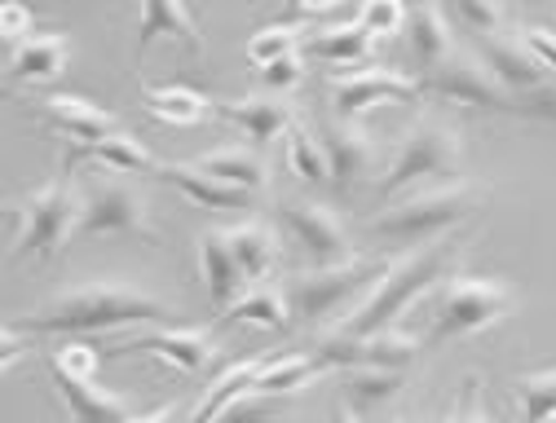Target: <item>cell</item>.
Masks as SVG:
<instances>
[{"label":"cell","instance_id":"1","mask_svg":"<svg viewBox=\"0 0 556 423\" xmlns=\"http://www.w3.org/2000/svg\"><path fill=\"white\" fill-rule=\"evenodd\" d=\"M147 322H181V309L164 296L137 287V282H76L58 292L40 309L14 318L18 335H93L119 326H147Z\"/></svg>","mask_w":556,"mask_h":423},{"label":"cell","instance_id":"2","mask_svg":"<svg viewBox=\"0 0 556 423\" xmlns=\"http://www.w3.org/2000/svg\"><path fill=\"white\" fill-rule=\"evenodd\" d=\"M459 239H438V243H429V247H420V252H406V256H397L393 260V269H389V278L380 282V287L358 305V309H350L340 322H336V331H344V335H354V339H371V335H380V331H393V322L420 300L425 292L433 296L442 282H446V269L455 265V256H459Z\"/></svg>","mask_w":556,"mask_h":423},{"label":"cell","instance_id":"3","mask_svg":"<svg viewBox=\"0 0 556 423\" xmlns=\"http://www.w3.org/2000/svg\"><path fill=\"white\" fill-rule=\"evenodd\" d=\"M485 190L472 185V181H451V185H433V190H420L402 203H389L380 217L367 221V234L384 247H410L420 252L429 243H438L442 234H451L455 226H464L472 211L481 207Z\"/></svg>","mask_w":556,"mask_h":423},{"label":"cell","instance_id":"4","mask_svg":"<svg viewBox=\"0 0 556 423\" xmlns=\"http://www.w3.org/2000/svg\"><path fill=\"white\" fill-rule=\"evenodd\" d=\"M517 305H521V296H517L513 282H504V278L451 273L442 287L429 296V335H425V348L491 331L508 313H517Z\"/></svg>","mask_w":556,"mask_h":423},{"label":"cell","instance_id":"5","mask_svg":"<svg viewBox=\"0 0 556 423\" xmlns=\"http://www.w3.org/2000/svg\"><path fill=\"white\" fill-rule=\"evenodd\" d=\"M76 221H80V194H76L72 177L58 172L40 190H31L23 203H5L10 260H27V256L45 260V256L62 252L76 239Z\"/></svg>","mask_w":556,"mask_h":423},{"label":"cell","instance_id":"6","mask_svg":"<svg viewBox=\"0 0 556 423\" xmlns=\"http://www.w3.org/2000/svg\"><path fill=\"white\" fill-rule=\"evenodd\" d=\"M464 146H459V132L451 124H438V119H420L410 124L376 181V198L389 203L397 198L402 190L420 185V181H438V185H451V181H464Z\"/></svg>","mask_w":556,"mask_h":423},{"label":"cell","instance_id":"7","mask_svg":"<svg viewBox=\"0 0 556 423\" xmlns=\"http://www.w3.org/2000/svg\"><path fill=\"white\" fill-rule=\"evenodd\" d=\"M397 256H354L350 265H331V269H301L283 296L292 309V322L301 326H318L331 322L344 305H354L358 296H371L380 282L389 278ZM358 309V305H354Z\"/></svg>","mask_w":556,"mask_h":423},{"label":"cell","instance_id":"8","mask_svg":"<svg viewBox=\"0 0 556 423\" xmlns=\"http://www.w3.org/2000/svg\"><path fill=\"white\" fill-rule=\"evenodd\" d=\"M76 239H132V243H160L151 203L142 185L132 181H98L93 190L80 194V221Z\"/></svg>","mask_w":556,"mask_h":423},{"label":"cell","instance_id":"9","mask_svg":"<svg viewBox=\"0 0 556 423\" xmlns=\"http://www.w3.org/2000/svg\"><path fill=\"white\" fill-rule=\"evenodd\" d=\"M425 93L446 102V106H464V111H504V115H517V98L485 70L481 57L472 53H451L438 70L420 76Z\"/></svg>","mask_w":556,"mask_h":423},{"label":"cell","instance_id":"10","mask_svg":"<svg viewBox=\"0 0 556 423\" xmlns=\"http://www.w3.org/2000/svg\"><path fill=\"white\" fill-rule=\"evenodd\" d=\"M278 221L288 226V234L296 239V247L305 252L309 269H331V265H350L358 252H354V239L344 230V221L336 217L331 207L314 203V198H288L278 207Z\"/></svg>","mask_w":556,"mask_h":423},{"label":"cell","instance_id":"11","mask_svg":"<svg viewBox=\"0 0 556 423\" xmlns=\"http://www.w3.org/2000/svg\"><path fill=\"white\" fill-rule=\"evenodd\" d=\"M137 352H151V358H160L164 367H173L181 375H199L217 358V335L207 326H160V331L115 339L106 348V358H137Z\"/></svg>","mask_w":556,"mask_h":423},{"label":"cell","instance_id":"12","mask_svg":"<svg viewBox=\"0 0 556 423\" xmlns=\"http://www.w3.org/2000/svg\"><path fill=\"white\" fill-rule=\"evenodd\" d=\"M420 93H425V85L402 76L393 66H363V70H344L331 85V111L340 124H354L384 102H415Z\"/></svg>","mask_w":556,"mask_h":423},{"label":"cell","instance_id":"13","mask_svg":"<svg viewBox=\"0 0 556 423\" xmlns=\"http://www.w3.org/2000/svg\"><path fill=\"white\" fill-rule=\"evenodd\" d=\"M481 62H485V70H491V76H495L513 98L552 85V76L539 66V57L526 49V40H521L517 31H513V36H481Z\"/></svg>","mask_w":556,"mask_h":423},{"label":"cell","instance_id":"14","mask_svg":"<svg viewBox=\"0 0 556 423\" xmlns=\"http://www.w3.org/2000/svg\"><path fill=\"white\" fill-rule=\"evenodd\" d=\"M40 115H45L66 141H72V146H98V141L124 132L111 111H102V106H93V102H85V98H76V93H49V98L40 102Z\"/></svg>","mask_w":556,"mask_h":423},{"label":"cell","instance_id":"15","mask_svg":"<svg viewBox=\"0 0 556 423\" xmlns=\"http://www.w3.org/2000/svg\"><path fill=\"white\" fill-rule=\"evenodd\" d=\"M66 57H72V36L62 31H45V36H31L23 44L10 49L5 57V85L10 89H27V85H49L66 70Z\"/></svg>","mask_w":556,"mask_h":423},{"label":"cell","instance_id":"16","mask_svg":"<svg viewBox=\"0 0 556 423\" xmlns=\"http://www.w3.org/2000/svg\"><path fill=\"white\" fill-rule=\"evenodd\" d=\"M80 164H102L111 172H128V177H142V172H160V159L151 155V146L142 137H132V132H115L106 141H98V146H66L62 155V172L72 177Z\"/></svg>","mask_w":556,"mask_h":423},{"label":"cell","instance_id":"17","mask_svg":"<svg viewBox=\"0 0 556 423\" xmlns=\"http://www.w3.org/2000/svg\"><path fill=\"white\" fill-rule=\"evenodd\" d=\"M155 40H181L190 53L203 57V31L194 23V14L181 0H147L142 5V23H137V53H132V70H142V57Z\"/></svg>","mask_w":556,"mask_h":423},{"label":"cell","instance_id":"18","mask_svg":"<svg viewBox=\"0 0 556 423\" xmlns=\"http://www.w3.org/2000/svg\"><path fill=\"white\" fill-rule=\"evenodd\" d=\"M323 137V146H327V164H331V185L340 190H354L358 181L371 177L376 168V146H371V137L358 128V124H331Z\"/></svg>","mask_w":556,"mask_h":423},{"label":"cell","instance_id":"19","mask_svg":"<svg viewBox=\"0 0 556 423\" xmlns=\"http://www.w3.org/2000/svg\"><path fill=\"white\" fill-rule=\"evenodd\" d=\"M194 252H199V269H203V287H207V300L217 305V313H226L235 300H239V287H243V269L230 252V239L226 230H203L194 239Z\"/></svg>","mask_w":556,"mask_h":423},{"label":"cell","instance_id":"20","mask_svg":"<svg viewBox=\"0 0 556 423\" xmlns=\"http://www.w3.org/2000/svg\"><path fill=\"white\" fill-rule=\"evenodd\" d=\"M217 115L230 119V124H239L256 151L269 146V141H278V137H288L296 128L292 106L269 98V93H252V98H239V102H217Z\"/></svg>","mask_w":556,"mask_h":423},{"label":"cell","instance_id":"21","mask_svg":"<svg viewBox=\"0 0 556 423\" xmlns=\"http://www.w3.org/2000/svg\"><path fill=\"white\" fill-rule=\"evenodd\" d=\"M155 177H160L164 185L181 190L190 203H199V207H207V211H252V207H256V194H248V190H239V185H226V181H217V177H207V172H199L194 164H160Z\"/></svg>","mask_w":556,"mask_h":423},{"label":"cell","instance_id":"22","mask_svg":"<svg viewBox=\"0 0 556 423\" xmlns=\"http://www.w3.org/2000/svg\"><path fill=\"white\" fill-rule=\"evenodd\" d=\"M53 384L72 410V423H132V406L119 401L115 393H106L98 380H85V375H62L53 371Z\"/></svg>","mask_w":556,"mask_h":423},{"label":"cell","instance_id":"23","mask_svg":"<svg viewBox=\"0 0 556 423\" xmlns=\"http://www.w3.org/2000/svg\"><path fill=\"white\" fill-rule=\"evenodd\" d=\"M269 362V352H256V358H243V362H235V367H226L213 384L203 388V397L190 406V419L186 423H217L239 397H248L252 393V384H256V375H261V367Z\"/></svg>","mask_w":556,"mask_h":423},{"label":"cell","instance_id":"24","mask_svg":"<svg viewBox=\"0 0 556 423\" xmlns=\"http://www.w3.org/2000/svg\"><path fill=\"white\" fill-rule=\"evenodd\" d=\"M137 93H142V102L151 106V115L160 124H177V128H194V124H207L217 111L213 98H203L199 89L190 85H147V80H137Z\"/></svg>","mask_w":556,"mask_h":423},{"label":"cell","instance_id":"25","mask_svg":"<svg viewBox=\"0 0 556 423\" xmlns=\"http://www.w3.org/2000/svg\"><path fill=\"white\" fill-rule=\"evenodd\" d=\"M318 375H327V367L314 358V352H269V362L261 367V375H256L252 393L288 401V397L305 393Z\"/></svg>","mask_w":556,"mask_h":423},{"label":"cell","instance_id":"26","mask_svg":"<svg viewBox=\"0 0 556 423\" xmlns=\"http://www.w3.org/2000/svg\"><path fill=\"white\" fill-rule=\"evenodd\" d=\"M194 168L226 181V185H239L248 194H261L265 181H269V164H265V155L256 146H217V151L199 155Z\"/></svg>","mask_w":556,"mask_h":423},{"label":"cell","instance_id":"27","mask_svg":"<svg viewBox=\"0 0 556 423\" xmlns=\"http://www.w3.org/2000/svg\"><path fill=\"white\" fill-rule=\"evenodd\" d=\"M406 36H410V53L420 57V66H425V76L438 70L455 53V31H451V23H446V14L438 5H410Z\"/></svg>","mask_w":556,"mask_h":423},{"label":"cell","instance_id":"28","mask_svg":"<svg viewBox=\"0 0 556 423\" xmlns=\"http://www.w3.org/2000/svg\"><path fill=\"white\" fill-rule=\"evenodd\" d=\"M226 239H230V252H235V260L243 269V282L265 287V278L278 265V234L265 221H243V226L226 230Z\"/></svg>","mask_w":556,"mask_h":423},{"label":"cell","instance_id":"29","mask_svg":"<svg viewBox=\"0 0 556 423\" xmlns=\"http://www.w3.org/2000/svg\"><path fill=\"white\" fill-rule=\"evenodd\" d=\"M371 36H367V27L358 23V14L354 18H340V23H331V27H318V31H309L305 36V53L309 57H323V62H336V66H354V62H363L367 53H371Z\"/></svg>","mask_w":556,"mask_h":423},{"label":"cell","instance_id":"30","mask_svg":"<svg viewBox=\"0 0 556 423\" xmlns=\"http://www.w3.org/2000/svg\"><path fill=\"white\" fill-rule=\"evenodd\" d=\"M230 322H252V326H269V331H288L292 326V309H288V296L283 287H248L226 313H217V326H230Z\"/></svg>","mask_w":556,"mask_h":423},{"label":"cell","instance_id":"31","mask_svg":"<svg viewBox=\"0 0 556 423\" xmlns=\"http://www.w3.org/2000/svg\"><path fill=\"white\" fill-rule=\"evenodd\" d=\"M406 388V371H376V367H358V371H344L340 375V393L350 410H376L384 401H393Z\"/></svg>","mask_w":556,"mask_h":423},{"label":"cell","instance_id":"32","mask_svg":"<svg viewBox=\"0 0 556 423\" xmlns=\"http://www.w3.org/2000/svg\"><path fill=\"white\" fill-rule=\"evenodd\" d=\"M425 352V339H415L406 331H380L371 339H363V367H376V371H410L420 362Z\"/></svg>","mask_w":556,"mask_h":423},{"label":"cell","instance_id":"33","mask_svg":"<svg viewBox=\"0 0 556 423\" xmlns=\"http://www.w3.org/2000/svg\"><path fill=\"white\" fill-rule=\"evenodd\" d=\"M288 168H292L301 181H309V185H323V181H331L327 146H323V137H318L314 128L296 124V128L288 132Z\"/></svg>","mask_w":556,"mask_h":423},{"label":"cell","instance_id":"34","mask_svg":"<svg viewBox=\"0 0 556 423\" xmlns=\"http://www.w3.org/2000/svg\"><path fill=\"white\" fill-rule=\"evenodd\" d=\"M301 44H305V31L296 23H269L248 40V57L261 70V66H269L278 57H288V53H301Z\"/></svg>","mask_w":556,"mask_h":423},{"label":"cell","instance_id":"35","mask_svg":"<svg viewBox=\"0 0 556 423\" xmlns=\"http://www.w3.org/2000/svg\"><path fill=\"white\" fill-rule=\"evenodd\" d=\"M517 397L526 406V423H552L556 419V367L521 375L517 380Z\"/></svg>","mask_w":556,"mask_h":423},{"label":"cell","instance_id":"36","mask_svg":"<svg viewBox=\"0 0 556 423\" xmlns=\"http://www.w3.org/2000/svg\"><path fill=\"white\" fill-rule=\"evenodd\" d=\"M309 352H314V358H318L327 371H340V375L363 367V339L344 335V331H336V326H331V331H323V335L314 339V348H309Z\"/></svg>","mask_w":556,"mask_h":423},{"label":"cell","instance_id":"37","mask_svg":"<svg viewBox=\"0 0 556 423\" xmlns=\"http://www.w3.org/2000/svg\"><path fill=\"white\" fill-rule=\"evenodd\" d=\"M358 23L367 27L371 40H384V36L406 31V10L397 0H371V5H358Z\"/></svg>","mask_w":556,"mask_h":423},{"label":"cell","instance_id":"38","mask_svg":"<svg viewBox=\"0 0 556 423\" xmlns=\"http://www.w3.org/2000/svg\"><path fill=\"white\" fill-rule=\"evenodd\" d=\"M261 89L265 93H292L301 80H305V57L301 53H288V57H278L269 66H261Z\"/></svg>","mask_w":556,"mask_h":423},{"label":"cell","instance_id":"39","mask_svg":"<svg viewBox=\"0 0 556 423\" xmlns=\"http://www.w3.org/2000/svg\"><path fill=\"white\" fill-rule=\"evenodd\" d=\"M278 410H283V401L278 397H261V393H248V397H239L217 423H269Z\"/></svg>","mask_w":556,"mask_h":423},{"label":"cell","instance_id":"40","mask_svg":"<svg viewBox=\"0 0 556 423\" xmlns=\"http://www.w3.org/2000/svg\"><path fill=\"white\" fill-rule=\"evenodd\" d=\"M455 14H459L477 36H500V27H504V10L491 5V0H459Z\"/></svg>","mask_w":556,"mask_h":423},{"label":"cell","instance_id":"41","mask_svg":"<svg viewBox=\"0 0 556 423\" xmlns=\"http://www.w3.org/2000/svg\"><path fill=\"white\" fill-rule=\"evenodd\" d=\"M442 423H495L491 414H485V401H481V380H464L451 414Z\"/></svg>","mask_w":556,"mask_h":423},{"label":"cell","instance_id":"42","mask_svg":"<svg viewBox=\"0 0 556 423\" xmlns=\"http://www.w3.org/2000/svg\"><path fill=\"white\" fill-rule=\"evenodd\" d=\"M517 115L556 124V80L543 85V89H534V93H521V98H517Z\"/></svg>","mask_w":556,"mask_h":423},{"label":"cell","instance_id":"43","mask_svg":"<svg viewBox=\"0 0 556 423\" xmlns=\"http://www.w3.org/2000/svg\"><path fill=\"white\" fill-rule=\"evenodd\" d=\"M517 36L526 40V49L539 57V66L547 70V76H556V36L547 27H521Z\"/></svg>","mask_w":556,"mask_h":423},{"label":"cell","instance_id":"44","mask_svg":"<svg viewBox=\"0 0 556 423\" xmlns=\"http://www.w3.org/2000/svg\"><path fill=\"white\" fill-rule=\"evenodd\" d=\"M0 40H5L10 49L31 40V14L23 5H0Z\"/></svg>","mask_w":556,"mask_h":423},{"label":"cell","instance_id":"45","mask_svg":"<svg viewBox=\"0 0 556 423\" xmlns=\"http://www.w3.org/2000/svg\"><path fill=\"white\" fill-rule=\"evenodd\" d=\"M288 14L292 18H336V5L331 0H292Z\"/></svg>","mask_w":556,"mask_h":423},{"label":"cell","instance_id":"46","mask_svg":"<svg viewBox=\"0 0 556 423\" xmlns=\"http://www.w3.org/2000/svg\"><path fill=\"white\" fill-rule=\"evenodd\" d=\"M186 419H190V410L173 401V406H164V410H151V414H137L132 423H186Z\"/></svg>","mask_w":556,"mask_h":423},{"label":"cell","instance_id":"47","mask_svg":"<svg viewBox=\"0 0 556 423\" xmlns=\"http://www.w3.org/2000/svg\"><path fill=\"white\" fill-rule=\"evenodd\" d=\"M331 423H363V419H358V410H350V406L340 401V406L331 410Z\"/></svg>","mask_w":556,"mask_h":423},{"label":"cell","instance_id":"48","mask_svg":"<svg viewBox=\"0 0 556 423\" xmlns=\"http://www.w3.org/2000/svg\"><path fill=\"white\" fill-rule=\"evenodd\" d=\"M552 423H556V419H552Z\"/></svg>","mask_w":556,"mask_h":423}]
</instances>
